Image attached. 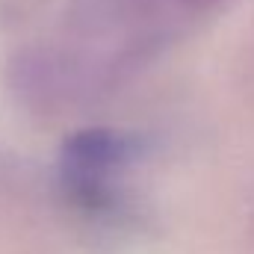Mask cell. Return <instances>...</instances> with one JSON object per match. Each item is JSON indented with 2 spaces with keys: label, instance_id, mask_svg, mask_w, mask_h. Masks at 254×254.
Masks as SVG:
<instances>
[{
  "label": "cell",
  "instance_id": "1",
  "mask_svg": "<svg viewBox=\"0 0 254 254\" xmlns=\"http://www.w3.org/2000/svg\"><path fill=\"white\" fill-rule=\"evenodd\" d=\"M9 86L15 89L18 101L36 110H51L65 98L68 74L65 65L51 51H21L9 65Z\"/></svg>",
  "mask_w": 254,
  "mask_h": 254
},
{
  "label": "cell",
  "instance_id": "3",
  "mask_svg": "<svg viewBox=\"0 0 254 254\" xmlns=\"http://www.w3.org/2000/svg\"><path fill=\"white\" fill-rule=\"evenodd\" d=\"M181 3L195 6V9H207V6H216V3H222V0H181Z\"/></svg>",
  "mask_w": 254,
  "mask_h": 254
},
{
  "label": "cell",
  "instance_id": "2",
  "mask_svg": "<svg viewBox=\"0 0 254 254\" xmlns=\"http://www.w3.org/2000/svg\"><path fill=\"white\" fill-rule=\"evenodd\" d=\"M122 139L104 130H89V133H77L68 145H65V163L71 169V175L83 184V190H92V184L122 160Z\"/></svg>",
  "mask_w": 254,
  "mask_h": 254
}]
</instances>
